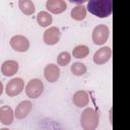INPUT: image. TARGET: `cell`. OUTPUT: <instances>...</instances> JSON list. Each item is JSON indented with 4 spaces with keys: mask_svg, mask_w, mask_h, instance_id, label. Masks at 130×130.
Returning a JSON list of instances; mask_svg holds the SVG:
<instances>
[{
    "mask_svg": "<svg viewBox=\"0 0 130 130\" xmlns=\"http://www.w3.org/2000/svg\"><path fill=\"white\" fill-rule=\"evenodd\" d=\"M2 92H3V83L2 81H0V95L2 94Z\"/></svg>",
    "mask_w": 130,
    "mask_h": 130,
    "instance_id": "cell-22",
    "label": "cell"
},
{
    "mask_svg": "<svg viewBox=\"0 0 130 130\" xmlns=\"http://www.w3.org/2000/svg\"><path fill=\"white\" fill-rule=\"evenodd\" d=\"M72 102H73V104L76 107L82 108V107L87 106V104L89 102V98H88V94L86 93V91H84V90H78V91H76L73 94Z\"/></svg>",
    "mask_w": 130,
    "mask_h": 130,
    "instance_id": "cell-14",
    "label": "cell"
},
{
    "mask_svg": "<svg viewBox=\"0 0 130 130\" xmlns=\"http://www.w3.org/2000/svg\"><path fill=\"white\" fill-rule=\"evenodd\" d=\"M112 55V50L109 47H103L101 49H99L94 55H93V62L98 65H102L107 63Z\"/></svg>",
    "mask_w": 130,
    "mask_h": 130,
    "instance_id": "cell-8",
    "label": "cell"
},
{
    "mask_svg": "<svg viewBox=\"0 0 130 130\" xmlns=\"http://www.w3.org/2000/svg\"><path fill=\"white\" fill-rule=\"evenodd\" d=\"M14 113L9 106H2L0 108V122L3 125H10L13 122Z\"/></svg>",
    "mask_w": 130,
    "mask_h": 130,
    "instance_id": "cell-12",
    "label": "cell"
},
{
    "mask_svg": "<svg viewBox=\"0 0 130 130\" xmlns=\"http://www.w3.org/2000/svg\"><path fill=\"white\" fill-rule=\"evenodd\" d=\"M37 21H38V23H39L40 26L47 27V26H49L52 23L53 18H52L51 14L49 12H47V11H41L37 15Z\"/></svg>",
    "mask_w": 130,
    "mask_h": 130,
    "instance_id": "cell-16",
    "label": "cell"
},
{
    "mask_svg": "<svg viewBox=\"0 0 130 130\" xmlns=\"http://www.w3.org/2000/svg\"><path fill=\"white\" fill-rule=\"evenodd\" d=\"M24 87V82L21 78H13L6 84L5 92L8 96H16L18 95Z\"/></svg>",
    "mask_w": 130,
    "mask_h": 130,
    "instance_id": "cell-5",
    "label": "cell"
},
{
    "mask_svg": "<svg viewBox=\"0 0 130 130\" xmlns=\"http://www.w3.org/2000/svg\"><path fill=\"white\" fill-rule=\"evenodd\" d=\"M44 75L49 82H55L60 77V69L55 64H49L44 69Z\"/></svg>",
    "mask_w": 130,
    "mask_h": 130,
    "instance_id": "cell-10",
    "label": "cell"
},
{
    "mask_svg": "<svg viewBox=\"0 0 130 130\" xmlns=\"http://www.w3.org/2000/svg\"><path fill=\"white\" fill-rule=\"evenodd\" d=\"M109 35H110V31H109V28L106 24H99L98 26L94 27L93 31H92V42L95 44V45H104L108 38H109Z\"/></svg>",
    "mask_w": 130,
    "mask_h": 130,
    "instance_id": "cell-4",
    "label": "cell"
},
{
    "mask_svg": "<svg viewBox=\"0 0 130 130\" xmlns=\"http://www.w3.org/2000/svg\"><path fill=\"white\" fill-rule=\"evenodd\" d=\"M89 54V49L84 46V45H79L77 47H75L72 51V55L74 58H77V59H82V58H85L87 55Z\"/></svg>",
    "mask_w": 130,
    "mask_h": 130,
    "instance_id": "cell-18",
    "label": "cell"
},
{
    "mask_svg": "<svg viewBox=\"0 0 130 130\" xmlns=\"http://www.w3.org/2000/svg\"><path fill=\"white\" fill-rule=\"evenodd\" d=\"M46 8L54 14H60L64 12L67 8V4L64 0H47Z\"/></svg>",
    "mask_w": 130,
    "mask_h": 130,
    "instance_id": "cell-9",
    "label": "cell"
},
{
    "mask_svg": "<svg viewBox=\"0 0 130 130\" xmlns=\"http://www.w3.org/2000/svg\"><path fill=\"white\" fill-rule=\"evenodd\" d=\"M87 10L100 18L108 17L112 14L113 0H88Z\"/></svg>",
    "mask_w": 130,
    "mask_h": 130,
    "instance_id": "cell-1",
    "label": "cell"
},
{
    "mask_svg": "<svg viewBox=\"0 0 130 130\" xmlns=\"http://www.w3.org/2000/svg\"><path fill=\"white\" fill-rule=\"evenodd\" d=\"M60 37H61V31L58 27L56 26H51L49 27L45 32H44V36H43V40L44 42L49 45V46H53L55 44H57L60 40Z\"/></svg>",
    "mask_w": 130,
    "mask_h": 130,
    "instance_id": "cell-7",
    "label": "cell"
},
{
    "mask_svg": "<svg viewBox=\"0 0 130 130\" xmlns=\"http://www.w3.org/2000/svg\"><path fill=\"white\" fill-rule=\"evenodd\" d=\"M44 91V83L41 79L34 78L29 80L25 87V93L30 99L39 98Z\"/></svg>",
    "mask_w": 130,
    "mask_h": 130,
    "instance_id": "cell-3",
    "label": "cell"
},
{
    "mask_svg": "<svg viewBox=\"0 0 130 130\" xmlns=\"http://www.w3.org/2000/svg\"><path fill=\"white\" fill-rule=\"evenodd\" d=\"M70 60H71V56H70V54H69L68 52H66V51L61 52V53L58 55V57H57V63H58V65H60V66H66V65L70 62Z\"/></svg>",
    "mask_w": 130,
    "mask_h": 130,
    "instance_id": "cell-20",
    "label": "cell"
},
{
    "mask_svg": "<svg viewBox=\"0 0 130 130\" xmlns=\"http://www.w3.org/2000/svg\"><path fill=\"white\" fill-rule=\"evenodd\" d=\"M18 7L25 15H31L36 10L31 0H18Z\"/></svg>",
    "mask_w": 130,
    "mask_h": 130,
    "instance_id": "cell-15",
    "label": "cell"
},
{
    "mask_svg": "<svg viewBox=\"0 0 130 130\" xmlns=\"http://www.w3.org/2000/svg\"><path fill=\"white\" fill-rule=\"evenodd\" d=\"M31 108L32 104L30 101H22L17 105L14 115L17 119H24L31 111Z\"/></svg>",
    "mask_w": 130,
    "mask_h": 130,
    "instance_id": "cell-11",
    "label": "cell"
},
{
    "mask_svg": "<svg viewBox=\"0 0 130 130\" xmlns=\"http://www.w3.org/2000/svg\"><path fill=\"white\" fill-rule=\"evenodd\" d=\"M68 1L71 2V3H75V4H78V5H81L82 3H84V2H86L88 0H68Z\"/></svg>",
    "mask_w": 130,
    "mask_h": 130,
    "instance_id": "cell-21",
    "label": "cell"
},
{
    "mask_svg": "<svg viewBox=\"0 0 130 130\" xmlns=\"http://www.w3.org/2000/svg\"><path fill=\"white\" fill-rule=\"evenodd\" d=\"M70 15L75 20H82L86 16V8L83 5H77L74 8H72Z\"/></svg>",
    "mask_w": 130,
    "mask_h": 130,
    "instance_id": "cell-17",
    "label": "cell"
},
{
    "mask_svg": "<svg viewBox=\"0 0 130 130\" xmlns=\"http://www.w3.org/2000/svg\"><path fill=\"white\" fill-rule=\"evenodd\" d=\"M18 70V63L14 60L5 61L1 66V72L4 76H12Z\"/></svg>",
    "mask_w": 130,
    "mask_h": 130,
    "instance_id": "cell-13",
    "label": "cell"
},
{
    "mask_svg": "<svg viewBox=\"0 0 130 130\" xmlns=\"http://www.w3.org/2000/svg\"><path fill=\"white\" fill-rule=\"evenodd\" d=\"M10 46L17 52H25L29 48V41L21 35H16L10 39Z\"/></svg>",
    "mask_w": 130,
    "mask_h": 130,
    "instance_id": "cell-6",
    "label": "cell"
},
{
    "mask_svg": "<svg viewBox=\"0 0 130 130\" xmlns=\"http://www.w3.org/2000/svg\"><path fill=\"white\" fill-rule=\"evenodd\" d=\"M71 72L76 76H81L86 72V66L83 63L75 62L71 65Z\"/></svg>",
    "mask_w": 130,
    "mask_h": 130,
    "instance_id": "cell-19",
    "label": "cell"
},
{
    "mask_svg": "<svg viewBox=\"0 0 130 130\" xmlns=\"http://www.w3.org/2000/svg\"><path fill=\"white\" fill-rule=\"evenodd\" d=\"M80 125L84 130H94L99 125V114L92 108L85 109L80 116Z\"/></svg>",
    "mask_w": 130,
    "mask_h": 130,
    "instance_id": "cell-2",
    "label": "cell"
}]
</instances>
